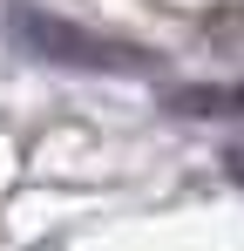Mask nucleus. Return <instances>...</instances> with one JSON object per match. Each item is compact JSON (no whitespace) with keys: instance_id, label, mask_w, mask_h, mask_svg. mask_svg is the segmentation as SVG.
<instances>
[{"instance_id":"f257e3e1","label":"nucleus","mask_w":244,"mask_h":251,"mask_svg":"<svg viewBox=\"0 0 244 251\" xmlns=\"http://www.w3.org/2000/svg\"><path fill=\"white\" fill-rule=\"evenodd\" d=\"M14 27H21V41L41 48V54H54V61H75V68H143L149 54L129 41H102V34H81L75 21H54V14H41V7H21L14 14Z\"/></svg>"}]
</instances>
